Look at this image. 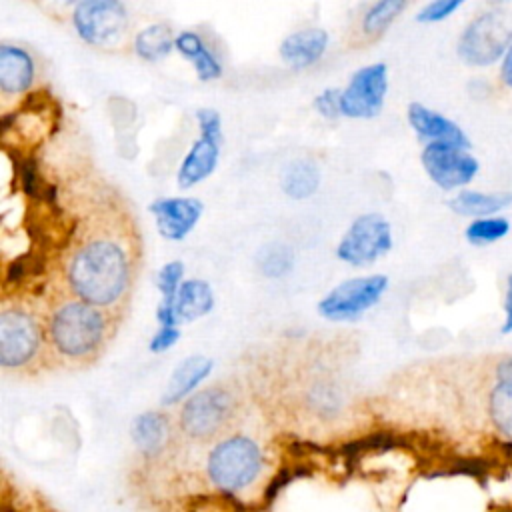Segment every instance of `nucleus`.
<instances>
[{
    "mask_svg": "<svg viewBox=\"0 0 512 512\" xmlns=\"http://www.w3.org/2000/svg\"><path fill=\"white\" fill-rule=\"evenodd\" d=\"M134 270L136 252L130 232L108 218L90 222L64 258L68 294L112 312L124 306Z\"/></svg>",
    "mask_w": 512,
    "mask_h": 512,
    "instance_id": "obj_1",
    "label": "nucleus"
},
{
    "mask_svg": "<svg viewBox=\"0 0 512 512\" xmlns=\"http://www.w3.org/2000/svg\"><path fill=\"white\" fill-rule=\"evenodd\" d=\"M44 318L50 358L58 364H92L114 334L112 310L94 306L72 294L54 300Z\"/></svg>",
    "mask_w": 512,
    "mask_h": 512,
    "instance_id": "obj_2",
    "label": "nucleus"
},
{
    "mask_svg": "<svg viewBox=\"0 0 512 512\" xmlns=\"http://www.w3.org/2000/svg\"><path fill=\"white\" fill-rule=\"evenodd\" d=\"M46 318L22 300L0 308V366L12 372H32L48 360Z\"/></svg>",
    "mask_w": 512,
    "mask_h": 512,
    "instance_id": "obj_3",
    "label": "nucleus"
},
{
    "mask_svg": "<svg viewBox=\"0 0 512 512\" xmlns=\"http://www.w3.org/2000/svg\"><path fill=\"white\" fill-rule=\"evenodd\" d=\"M262 470L260 446L242 434L220 440L208 454V480L222 492H238L250 486Z\"/></svg>",
    "mask_w": 512,
    "mask_h": 512,
    "instance_id": "obj_4",
    "label": "nucleus"
},
{
    "mask_svg": "<svg viewBox=\"0 0 512 512\" xmlns=\"http://www.w3.org/2000/svg\"><path fill=\"white\" fill-rule=\"evenodd\" d=\"M512 46V12L494 8L474 18L458 40V56L470 66H490Z\"/></svg>",
    "mask_w": 512,
    "mask_h": 512,
    "instance_id": "obj_5",
    "label": "nucleus"
},
{
    "mask_svg": "<svg viewBox=\"0 0 512 512\" xmlns=\"http://www.w3.org/2000/svg\"><path fill=\"white\" fill-rule=\"evenodd\" d=\"M72 22L78 36L94 48L114 50L126 44L130 20L118 0H84L76 4Z\"/></svg>",
    "mask_w": 512,
    "mask_h": 512,
    "instance_id": "obj_6",
    "label": "nucleus"
},
{
    "mask_svg": "<svg viewBox=\"0 0 512 512\" xmlns=\"http://www.w3.org/2000/svg\"><path fill=\"white\" fill-rule=\"evenodd\" d=\"M234 398L222 386L190 396L180 410V430L198 442L218 438L234 418Z\"/></svg>",
    "mask_w": 512,
    "mask_h": 512,
    "instance_id": "obj_7",
    "label": "nucleus"
},
{
    "mask_svg": "<svg viewBox=\"0 0 512 512\" xmlns=\"http://www.w3.org/2000/svg\"><path fill=\"white\" fill-rule=\"evenodd\" d=\"M392 248V230L384 216L362 214L358 216L340 244L336 246V256L352 266H370L380 256L388 254Z\"/></svg>",
    "mask_w": 512,
    "mask_h": 512,
    "instance_id": "obj_8",
    "label": "nucleus"
},
{
    "mask_svg": "<svg viewBox=\"0 0 512 512\" xmlns=\"http://www.w3.org/2000/svg\"><path fill=\"white\" fill-rule=\"evenodd\" d=\"M386 288L388 278L382 274L344 280L318 302V312L336 322L356 320L382 298Z\"/></svg>",
    "mask_w": 512,
    "mask_h": 512,
    "instance_id": "obj_9",
    "label": "nucleus"
},
{
    "mask_svg": "<svg viewBox=\"0 0 512 512\" xmlns=\"http://www.w3.org/2000/svg\"><path fill=\"white\" fill-rule=\"evenodd\" d=\"M196 120L200 126V138L192 144L176 174L180 188H192L208 178L214 172L220 156L222 124L218 112L200 108L196 112Z\"/></svg>",
    "mask_w": 512,
    "mask_h": 512,
    "instance_id": "obj_10",
    "label": "nucleus"
},
{
    "mask_svg": "<svg viewBox=\"0 0 512 512\" xmlns=\"http://www.w3.org/2000/svg\"><path fill=\"white\" fill-rule=\"evenodd\" d=\"M388 90V68L384 62H376L356 70L342 90L340 106L342 116L348 118H374L384 106Z\"/></svg>",
    "mask_w": 512,
    "mask_h": 512,
    "instance_id": "obj_11",
    "label": "nucleus"
},
{
    "mask_svg": "<svg viewBox=\"0 0 512 512\" xmlns=\"http://www.w3.org/2000/svg\"><path fill=\"white\" fill-rule=\"evenodd\" d=\"M422 166L442 190H454L468 184L480 170V164L464 148L430 142L422 150Z\"/></svg>",
    "mask_w": 512,
    "mask_h": 512,
    "instance_id": "obj_12",
    "label": "nucleus"
},
{
    "mask_svg": "<svg viewBox=\"0 0 512 512\" xmlns=\"http://www.w3.org/2000/svg\"><path fill=\"white\" fill-rule=\"evenodd\" d=\"M156 218V228L166 240H184L202 216L204 204L192 196L158 198L148 206Z\"/></svg>",
    "mask_w": 512,
    "mask_h": 512,
    "instance_id": "obj_13",
    "label": "nucleus"
},
{
    "mask_svg": "<svg viewBox=\"0 0 512 512\" xmlns=\"http://www.w3.org/2000/svg\"><path fill=\"white\" fill-rule=\"evenodd\" d=\"M408 122L420 138H426L430 142L452 144V146H458L464 150L470 148V140L460 130L458 124H454L452 120L444 118L442 114L426 108L424 104L412 102L408 106Z\"/></svg>",
    "mask_w": 512,
    "mask_h": 512,
    "instance_id": "obj_14",
    "label": "nucleus"
},
{
    "mask_svg": "<svg viewBox=\"0 0 512 512\" xmlns=\"http://www.w3.org/2000/svg\"><path fill=\"white\" fill-rule=\"evenodd\" d=\"M36 78V64L30 52L20 46H0V92L4 96L24 94L32 88Z\"/></svg>",
    "mask_w": 512,
    "mask_h": 512,
    "instance_id": "obj_15",
    "label": "nucleus"
},
{
    "mask_svg": "<svg viewBox=\"0 0 512 512\" xmlns=\"http://www.w3.org/2000/svg\"><path fill=\"white\" fill-rule=\"evenodd\" d=\"M328 46V32L322 28H304L288 34L280 44L282 60L292 68H306L322 58Z\"/></svg>",
    "mask_w": 512,
    "mask_h": 512,
    "instance_id": "obj_16",
    "label": "nucleus"
},
{
    "mask_svg": "<svg viewBox=\"0 0 512 512\" xmlns=\"http://www.w3.org/2000/svg\"><path fill=\"white\" fill-rule=\"evenodd\" d=\"M210 370H212V360L202 354L184 358L170 374V380L162 394V404L170 406L186 398L210 374Z\"/></svg>",
    "mask_w": 512,
    "mask_h": 512,
    "instance_id": "obj_17",
    "label": "nucleus"
},
{
    "mask_svg": "<svg viewBox=\"0 0 512 512\" xmlns=\"http://www.w3.org/2000/svg\"><path fill=\"white\" fill-rule=\"evenodd\" d=\"M130 436L144 456H158L170 440V422L160 412H144L134 418Z\"/></svg>",
    "mask_w": 512,
    "mask_h": 512,
    "instance_id": "obj_18",
    "label": "nucleus"
},
{
    "mask_svg": "<svg viewBox=\"0 0 512 512\" xmlns=\"http://www.w3.org/2000/svg\"><path fill=\"white\" fill-rule=\"evenodd\" d=\"M214 306V294L208 282L204 280H184L176 302H174V314L178 324L180 322H192L202 316H206Z\"/></svg>",
    "mask_w": 512,
    "mask_h": 512,
    "instance_id": "obj_19",
    "label": "nucleus"
},
{
    "mask_svg": "<svg viewBox=\"0 0 512 512\" xmlns=\"http://www.w3.org/2000/svg\"><path fill=\"white\" fill-rule=\"evenodd\" d=\"M510 204H512V192L486 194L476 190H464L448 200V206L452 212L460 216H474L476 220L490 218L492 214L504 210Z\"/></svg>",
    "mask_w": 512,
    "mask_h": 512,
    "instance_id": "obj_20",
    "label": "nucleus"
},
{
    "mask_svg": "<svg viewBox=\"0 0 512 512\" xmlns=\"http://www.w3.org/2000/svg\"><path fill=\"white\" fill-rule=\"evenodd\" d=\"M174 48L186 56L192 64H194V70H196V76L204 82L208 80H216L222 76V66L220 62L214 58V54L204 46L202 38L196 34V32H190V30H184L176 36V42H174Z\"/></svg>",
    "mask_w": 512,
    "mask_h": 512,
    "instance_id": "obj_21",
    "label": "nucleus"
},
{
    "mask_svg": "<svg viewBox=\"0 0 512 512\" xmlns=\"http://www.w3.org/2000/svg\"><path fill=\"white\" fill-rule=\"evenodd\" d=\"M176 36L168 24H150L142 28L134 38V52L146 62H158L166 58L174 48Z\"/></svg>",
    "mask_w": 512,
    "mask_h": 512,
    "instance_id": "obj_22",
    "label": "nucleus"
},
{
    "mask_svg": "<svg viewBox=\"0 0 512 512\" xmlns=\"http://www.w3.org/2000/svg\"><path fill=\"white\" fill-rule=\"evenodd\" d=\"M320 184V170L312 160H294L282 174V190L296 200L308 198Z\"/></svg>",
    "mask_w": 512,
    "mask_h": 512,
    "instance_id": "obj_23",
    "label": "nucleus"
},
{
    "mask_svg": "<svg viewBox=\"0 0 512 512\" xmlns=\"http://www.w3.org/2000/svg\"><path fill=\"white\" fill-rule=\"evenodd\" d=\"M488 414L496 430L512 444V380H498L490 392Z\"/></svg>",
    "mask_w": 512,
    "mask_h": 512,
    "instance_id": "obj_24",
    "label": "nucleus"
},
{
    "mask_svg": "<svg viewBox=\"0 0 512 512\" xmlns=\"http://www.w3.org/2000/svg\"><path fill=\"white\" fill-rule=\"evenodd\" d=\"M406 8L404 0H380L376 4H372L366 14L362 16V32L368 38H376L380 36L392 22L394 18Z\"/></svg>",
    "mask_w": 512,
    "mask_h": 512,
    "instance_id": "obj_25",
    "label": "nucleus"
},
{
    "mask_svg": "<svg viewBox=\"0 0 512 512\" xmlns=\"http://www.w3.org/2000/svg\"><path fill=\"white\" fill-rule=\"evenodd\" d=\"M508 232H510V222L506 218H496V216L472 220L464 230L468 242H472V244L496 242V240L504 238Z\"/></svg>",
    "mask_w": 512,
    "mask_h": 512,
    "instance_id": "obj_26",
    "label": "nucleus"
},
{
    "mask_svg": "<svg viewBox=\"0 0 512 512\" xmlns=\"http://www.w3.org/2000/svg\"><path fill=\"white\" fill-rule=\"evenodd\" d=\"M292 262H294L292 250L284 244H268L258 254V266H260L262 274L270 276V278L284 276L292 268Z\"/></svg>",
    "mask_w": 512,
    "mask_h": 512,
    "instance_id": "obj_27",
    "label": "nucleus"
},
{
    "mask_svg": "<svg viewBox=\"0 0 512 512\" xmlns=\"http://www.w3.org/2000/svg\"><path fill=\"white\" fill-rule=\"evenodd\" d=\"M182 276H184V264L182 260H172L166 262L160 272H158V290L162 294L160 308H170L174 310V302L178 296V290L182 286Z\"/></svg>",
    "mask_w": 512,
    "mask_h": 512,
    "instance_id": "obj_28",
    "label": "nucleus"
},
{
    "mask_svg": "<svg viewBox=\"0 0 512 512\" xmlns=\"http://www.w3.org/2000/svg\"><path fill=\"white\" fill-rule=\"evenodd\" d=\"M460 6H462V0H434V2L426 4L416 14V20L418 22H440V20L448 18L452 12H456Z\"/></svg>",
    "mask_w": 512,
    "mask_h": 512,
    "instance_id": "obj_29",
    "label": "nucleus"
},
{
    "mask_svg": "<svg viewBox=\"0 0 512 512\" xmlns=\"http://www.w3.org/2000/svg\"><path fill=\"white\" fill-rule=\"evenodd\" d=\"M340 98H342V90L338 88H326L324 92H320L314 100L316 110L328 118V120H336L338 116H342V106H340Z\"/></svg>",
    "mask_w": 512,
    "mask_h": 512,
    "instance_id": "obj_30",
    "label": "nucleus"
},
{
    "mask_svg": "<svg viewBox=\"0 0 512 512\" xmlns=\"http://www.w3.org/2000/svg\"><path fill=\"white\" fill-rule=\"evenodd\" d=\"M178 338H180L178 328H158L150 340V352H154V354L164 352V350L172 348L178 342Z\"/></svg>",
    "mask_w": 512,
    "mask_h": 512,
    "instance_id": "obj_31",
    "label": "nucleus"
},
{
    "mask_svg": "<svg viewBox=\"0 0 512 512\" xmlns=\"http://www.w3.org/2000/svg\"><path fill=\"white\" fill-rule=\"evenodd\" d=\"M504 310H506V320L500 328L502 334H508L512 332V274L508 276V282H506V298H504Z\"/></svg>",
    "mask_w": 512,
    "mask_h": 512,
    "instance_id": "obj_32",
    "label": "nucleus"
},
{
    "mask_svg": "<svg viewBox=\"0 0 512 512\" xmlns=\"http://www.w3.org/2000/svg\"><path fill=\"white\" fill-rule=\"evenodd\" d=\"M500 76H502V82L512 88V46L508 48V52L504 56V62H502V68H500Z\"/></svg>",
    "mask_w": 512,
    "mask_h": 512,
    "instance_id": "obj_33",
    "label": "nucleus"
},
{
    "mask_svg": "<svg viewBox=\"0 0 512 512\" xmlns=\"http://www.w3.org/2000/svg\"><path fill=\"white\" fill-rule=\"evenodd\" d=\"M498 380H512V358H506L496 368Z\"/></svg>",
    "mask_w": 512,
    "mask_h": 512,
    "instance_id": "obj_34",
    "label": "nucleus"
}]
</instances>
